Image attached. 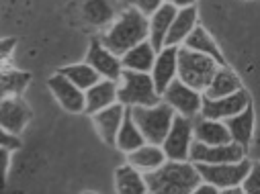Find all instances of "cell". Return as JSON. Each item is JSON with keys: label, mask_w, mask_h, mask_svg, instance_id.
<instances>
[{"label": "cell", "mask_w": 260, "mask_h": 194, "mask_svg": "<svg viewBox=\"0 0 260 194\" xmlns=\"http://www.w3.org/2000/svg\"><path fill=\"white\" fill-rule=\"evenodd\" d=\"M150 37V19L134 7H127L99 37V41L115 55H123Z\"/></svg>", "instance_id": "6da1fadb"}, {"label": "cell", "mask_w": 260, "mask_h": 194, "mask_svg": "<svg viewBox=\"0 0 260 194\" xmlns=\"http://www.w3.org/2000/svg\"><path fill=\"white\" fill-rule=\"evenodd\" d=\"M201 182L203 178L190 160H166L158 170L146 174L148 192L154 194H192Z\"/></svg>", "instance_id": "7a4b0ae2"}, {"label": "cell", "mask_w": 260, "mask_h": 194, "mask_svg": "<svg viewBox=\"0 0 260 194\" xmlns=\"http://www.w3.org/2000/svg\"><path fill=\"white\" fill-rule=\"evenodd\" d=\"M219 66L221 63L201 51H192L184 45L178 47V80H182L194 90L203 92L213 80Z\"/></svg>", "instance_id": "3957f363"}, {"label": "cell", "mask_w": 260, "mask_h": 194, "mask_svg": "<svg viewBox=\"0 0 260 194\" xmlns=\"http://www.w3.org/2000/svg\"><path fill=\"white\" fill-rule=\"evenodd\" d=\"M117 98L125 106H154L162 100L158 94L152 74L148 72H136V70H123L119 78V90Z\"/></svg>", "instance_id": "277c9868"}, {"label": "cell", "mask_w": 260, "mask_h": 194, "mask_svg": "<svg viewBox=\"0 0 260 194\" xmlns=\"http://www.w3.org/2000/svg\"><path fill=\"white\" fill-rule=\"evenodd\" d=\"M132 114H134L138 127L142 129L146 141L156 143V145L164 143L170 127H172V121L176 117L174 108L164 100H160L154 106H132Z\"/></svg>", "instance_id": "5b68a950"}, {"label": "cell", "mask_w": 260, "mask_h": 194, "mask_svg": "<svg viewBox=\"0 0 260 194\" xmlns=\"http://www.w3.org/2000/svg\"><path fill=\"white\" fill-rule=\"evenodd\" d=\"M194 166H197L201 178L205 182H211L213 186H217L219 194H221V190H225V188L242 186L244 178L250 172L252 162L244 158L240 162H225V164H203V162H197Z\"/></svg>", "instance_id": "8992f818"}, {"label": "cell", "mask_w": 260, "mask_h": 194, "mask_svg": "<svg viewBox=\"0 0 260 194\" xmlns=\"http://www.w3.org/2000/svg\"><path fill=\"white\" fill-rule=\"evenodd\" d=\"M192 141H194V135H192V119L190 117L176 114L174 121H172L170 131H168V135H166V139L162 143V147L166 151V158L168 160H178V162L188 160Z\"/></svg>", "instance_id": "52a82bcc"}, {"label": "cell", "mask_w": 260, "mask_h": 194, "mask_svg": "<svg viewBox=\"0 0 260 194\" xmlns=\"http://www.w3.org/2000/svg\"><path fill=\"white\" fill-rule=\"evenodd\" d=\"M162 100L168 102L176 114L182 117H190L194 119L197 114H201V106H203V92L190 88L188 84H184L182 80H172V84L164 90Z\"/></svg>", "instance_id": "ba28073f"}, {"label": "cell", "mask_w": 260, "mask_h": 194, "mask_svg": "<svg viewBox=\"0 0 260 194\" xmlns=\"http://www.w3.org/2000/svg\"><path fill=\"white\" fill-rule=\"evenodd\" d=\"M47 86H49L51 94L55 96V100L59 102V106L63 110H68L72 114L86 112V92L82 88H78L72 80H68L63 74L55 72L47 80Z\"/></svg>", "instance_id": "9c48e42d"}, {"label": "cell", "mask_w": 260, "mask_h": 194, "mask_svg": "<svg viewBox=\"0 0 260 194\" xmlns=\"http://www.w3.org/2000/svg\"><path fill=\"white\" fill-rule=\"evenodd\" d=\"M246 158V147L236 141L223 145H205L201 141H192L190 145V162H203V164H225V162H240Z\"/></svg>", "instance_id": "30bf717a"}, {"label": "cell", "mask_w": 260, "mask_h": 194, "mask_svg": "<svg viewBox=\"0 0 260 194\" xmlns=\"http://www.w3.org/2000/svg\"><path fill=\"white\" fill-rule=\"evenodd\" d=\"M250 104V94L246 92V88L230 94V96H221V98H203V106H201V114L207 119H217V121H225L238 112H242L246 106Z\"/></svg>", "instance_id": "8fae6325"}, {"label": "cell", "mask_w": 260, "mask_h": 194, "mask_svg": "<svg viewBox=\"0 0 260 194\" xmlns=\"http://www.w3.org/2000/svg\"><path fill=\"white\" fill-rule=\"evenodd\" d=\"M150 74H152V80H154L158 94L162 96L164 90L172 84V80L178 78V47H174V45L162 47L156 55L154 68Z\"/></svg>", "instance_id": "7c38bea8"}, {"label": "cell", "mask_w": 260, "mask_h": 194, "mask_svg": "<svg viewBox=\"0 0 260 194\" xmlns=\"http://www.w3.org/2000/svg\"><path fill=\"white\" fill-rule=\"evenodd\" d=\"M86 61L101 74V78L115 80V82H119V78L125 70L123 63H121V57L115 55L111 49H107L99 39H94L90 43L88 53H86Z\"/></svg>", "instance_id": "4fadbf2b"}, {"label": "cell", "mask_w": 260, "mask_h": 194, "mask_svg": "<svg viewBox=\"0 0 260 194\" xmlns=\"http://www.w3.org/2000/svg\"><path fill=\"white\" fill-rule=\"evenodd\" d=\"M31 121V108L19 96H7L0 104V127L9 133H23V129Z\"/></svg>", "instance_id": "5bb4252c"}, {"label": "cell", "mask_w": 260, "mask_h": 194, "mask_svg": "<svg viewBox=\"0 0 260 194\" xmlns=\"http://www.w3.org/2000/svg\"><path fill=\"white\" fill-rule=\"evenodd\" d=\"M125 110L127 106L121 104V102H115L94 114L92 117V123H94V129L96 133L101 135V139L107 143V145H115L117 143V133L121 129V123H123V117H125Z\"/></svg>", "instance_id": "9a60e30c"}, {"label": "cell", "mask_w": 260, "mask_h": 194, "mask_svg": "<svg viewBox=\"0 0 260 194\" xmlns=\"http://www.w3.org/2000/svg\"><path fill=\"white\" fill-rule=\"evenodd\" d=\"M192 135L194 141H201L205 145H223L232 141L230 129L223 121L207 119L203 114H197L192 119Z\"/></svg>", "instance_id": "2e32d148"}, {"label": "cell", "mask_w": 260, "mask_h": 194, "mask_svg": "<svg viewBox=\"0 0 260 194\" xmlns=\"http://www.w3.org/2000/svg\"><path fill=\"white\" fill-rule=\"evenodd\" d=\"M166 160L168 158H166L164 147L156 145V143H144L142 147L127 153V164H132L134 168H138L144 174H150V172L158 170Z\"/></svg>", "instance_id": "e0dca14e"}, {"label": "cell", "mask_w": 260, "mask_h": 194, "mask_svg": "<svg viewBox=\"0 0 260 194\" xmlns=\"http://www.w3.org/2000/svg\"><path fill=\"white\" fill-rule=\"evenodd\" d=\"M117 90H119V82L115 80H107L103 78L101 82H96L94 86H90L86 90V112L94 114L115 102H119L117 98Z\"/></svg>", "instance_id": "ac0fdd59"}, {"label": "cell", "mask_w": 260, "mask_h": 194, "mask_svg": "<svg viewBox=\"0 0 260 194\" xmlns=\"http://www.w3.org/2000/svg\"><path fill=\"white\" fill-rule=\"evenodd\" d=\"M158 51L154 49V45L150 43V39L138 43L136 47H132L127 53L121 55V63L125 70H136V72H152L154 61H156Z\"/></svg>", "instance_id": "d6986e66"}, {"label": "cell", "mask_w": 260, "mask_h": 194, "mask_svg": "<svg viewBox=\"0 0 260 194\" xmlns=\"http://www.w3.org/2000/svg\"><path fill=\"white\" fill-rule=\"evenodd\" d=\"M176 13H178L176 7L164 3L152 17H148V19H150V37H148V39H150V43L154 45L156 51H160V49L164 47L166 35H168V31H170V25H172Z\"/></svg>", "instance_id": "ffe728a7"}, {"label": "cell", "mask_w": 260, "mask_h": 194, "mask_svg": "<svg viewBox=\"0 0 260 194\" xmlns=\"http://www.w3.org/2000/svg\"><path fill=\"white\" fill-rule=\"evenodd\" d=\"M242 80L240 76L228 68V66H219L213 80L209 82V86L203 90V98H221V96H230L238 90H242Z\"/></svg>", "instance_id": "44dd1931"}, {"label": "cell", "mask_w": 260, "mask_h": 194, "mask_svg": "<svg viewBox=\"0 0 260 194\" xmlns=\"http://www.w3.org/2000/svg\"><path fill=\"white\" fill-rule=\"evenodd\" d=\"M194 27H197V7L178 9V13H176V17H174V21H172V25H170V31H168V35H166L164 47H166V45L180 47Z\"/></svg>", "instance_id": "7402d4cb"}, {"label": "cell", "mask_w": 260, "mask_h": 194, "mask_svg": "<svg viewBox=\"0 0 260 194\" xmlns=\"http://www.w3.org/2000/svg\"><path fill=\"white\" fill-rule=\"evenodd\" d=\"M146 141L144 133H142V129L138 127L134 114H132V108L127 106L125 110V117H123V123H121V129H119V133H117V143L115 147L121 149L123 153H129V151H134L138 147H142Z\"/></svg>", "instance_id": "603a6c76"}, {"label": "cell", "mask_w": 260, "mask_h": 194, "mask_svg": "<svg viewBox=\"0 0 260 194\" xmlns=\"http://www.w3.org/2000/svg\"><path fill=\"white\" fill-rule=\"evenodd\" d=\"M230 129V135H232V141L240 143L242 147H248L250 141H252V135H254V108H252V102L238 114L230 117L223 121Z\"/></svg>", "instance_id": "cb8c5ba5"}, {"label": "cell", "mask_w": 260, "mask_h": 194, "mask_svg": "<svg viewBox=\"0 0 260 194\" xmlns=\"http://www.w3.org/2000/svg\"><path fill=\"white\" fill-rule=\"evenodd\" d=\"M115 188L119 194H146V174L134 168L132 164H125L115 172Z\"/></svg>", "instance_id": "d4e9b609"}, {"label": "cell", "mask_w": 260, "mask_h": 194, "mask_svg": "<svg viewBox=\"0 0 260 194\" xmlns=\"http://www.w3.org/2000/svg\"><path fill=\"white\" fill-rule=\"evenodd\" d=\"M182 45L188 47V49H192V51H201V53L213 57L217 63H221V66H225V57H223V53L219 51L217 43H215L213 37L207 33V29L201 27V25H197V27L190 31V35L184 39Z\"/></svg>", "instance_id": "484cf974"}, {"label": "cell", "mask_w": 260, "mask_h": 194, "mask_svg": "<svg viewBox=\"0 0 260 194\" xmlns=\"http://www.w3.org/2000/svg\"><path fill=\"white\" fill-rule=\"evenodd\" d=\"M82 17L92 27H107L115 21V11L109 0H84Z\"/></svg>", "instance_id": "4316f807"}, {"label": "cell", "mask_w": 260, "mask_h": 194, "mask_svg": "<svg viewBox=\"0 0 260 194\" xmlns=\"http://www.w3.org/2000/svg\"><path fill=\"white\" fill-rule=\"evenodd\" d=\"M59 74H63L68 80H72L78 88H82L84 92L90 88V86H94L96 82H101L103 78H101V74L90 66L88 61H84V63H72V66H66V68H59L57 70Z\"/></svg>", "instance_id": "83f0119b"}, {"label": "cell", "mask_w": 260, "mask_h": 194, "mask_svg": "<svg viewBox=\"0 0 260 194\" xmlns=\"http://www.w3.org/2000/svg\"><path fill=\"white\" fill-rule=\"evenodd\" d=\"M3 98L7 96H21V92L27 88V84L31 82V74L29 72H21V70H5L3 72Z\"/></svg>", "instance_id": "f1b7e54d"}, {"label": "cell", "mask_w": 260, "mask_h": 194, "mask_svg": "<svg viewBox=\"0 0 260 194\" xmlns=\"http://www.w3.org/2000/svg\"><path fill=\"white\" fill-rule=\"evenodd\" d=\"M242 188L246 194H260V162L250 166V172L242 182Z\"/></svg>", "instance_id": "f546056e"}, {"label": "cell", "mask_w": 260, "mask_h": 194, "mask_svg": "<svg viewBox=\"0 0 260 194\" xmlns=\"http://www.w3.org/2000/svg\"><path fill=\"white\" fill-rule=\"evenodd\" d=\"M162 5H164V0H129V7L138 9V11L144 13L146 17H152Z\"/></svg>", "instance_id": "4dcf8cb0"}, {"label": "cell", "mask_w": 260, "mask_h": 194, "mask_svg": "<svg viewBox=\"0 0 260 194\" xmlns=\"http://www.w3.org/2000/svg\"><path fill=\"white\" fill-rule=\"evenodd\" d=\"M0 141H3V147L11 149V151H15V149L21 147V139H19V135L9 133V131H3V135H0Z\"/></svg>", "instance_id": "1f68e13d"}, {"label": "cell", "mask_w": 260, "mask_h": 194, "mask_svg": "<svg viewBox=\"0 0 260 194\" xmlns=\"http://www.w3.org/2000/svg\"><path fill=\"white\" fill-rule=\"evenodd\" d=\"M192 194H219V188L217 186H213L211 182H201L197 188H194V192Z\"/></svg>", "instance_id": "d6a6232c"}, {"label": "cell", "mask_w": 260, "mask_h": 194, "mask_svg": "<svg viewBox=\"0 0 260 194\" xmlns=\"http://www.w3.org/2000/svg\"><path fill=\"white\" fill-rule=\"evenodd\" d=\"M0 156H3V172H5V180L9 176V168H11V149L0 147Z\"/></svg>", "instance_id": "836d02e7"}, {"label": "cell", "mask_w": 260, "mask_h": 194, "mask_svg": "<svg viewBox=\"0 0 260 194\" xmlns=\"http://www.w3.org/2000/svg\"><path fill=\"white\" fill-rule=\"evenodd\" d=\"M164 3H168V5H172L176 9H186V7H194L197 0H164Z\"/></svg>", "instance_id": "e575fe53"}, {"label": "cell", "mask_w": 260, "mask_h": 194, "mask_svg": "<svg viewBox=\"0 0 260 194\" xmlns=\"http://www.w3.org/2000/svg\"><path fill=\"white\" fill-rule=\"evenodd\" d=\"M17 45V39H5L3 41V57H9L11 55V49Z\"/></svg>", "instance_id": "d590c367"}]
</instances>
